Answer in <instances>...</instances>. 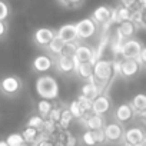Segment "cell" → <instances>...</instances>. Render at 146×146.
<instances>
[{
    "mask_svg": "<svg viewBox=\"0 0 146 146\" xmlns=\"http://www.w3.org/2000/svg\"><path fill=\"white\" fill-rule=\"evenodd\" d=\"M35 89H36V93L39 95L40 99H44V100H49V102L59 99V83L50 75L39 76L36 79Z\"/></svg>",
    "mask_w": 146,
    "mask_h": 146,
    "instance_id": "1",
    "label": "cell"
},
{
    "mask_svg": "<svg viewBox=\"0 0 146 146\" xmlns=\"http://www.w3.org/2000/svg\"><path fill=\"white\" fill-rule=\"evenodd\" d=\"M22 88H23V82L19 76L7 75L0 79V93H3L5 96L15 98L16 95L20 93Z\"/></svg>",
    "mask_w": 146,
    "mask_h": 146,
    "instance_id": "2",
    "label": "cell"
},
{
    "mask_svg": "<svg viewBox=\"0 0 146 146\" xmlns=\"http://www.w3.org/2000/svg\"><path fill=\"white\" fill-rule=\"evenodd\" d=\"M92 67H93V73H92V75L96 79H99V80H102L105 83H109V80L113 78L112 60H109V59H98L92 64Z\"/></svg>",
    "mask_w": 146,
    "mask_h": 146,
    "instance_id": "3",
    "label": "cell"
},
{
    "mask_svg": "<svg viewBox=\"0 0 146 146\" xmlns=\"http://www.w3.org/2000/svg\"><path fill=\"white\" fill-rule=\"evenodd\" d=\"M75 27H76V33H78V40L92 39L98 33V29H99V26L90 17H85V19L79 20L78 23H75Z\"/></svg>",
    "mask_w": 146,
    "mask_h": 146,
    "instance_id": "4",
    "label": "cell"
},
{
    "mask_svg": "<svg viewBox=\"0 0 146 146\" xmlns=\"http://www.w3.org/2000/svg\"><path fill=\"white\" fill-rule=\"evenodd\" d=\"M142 47H143V44H142L140 40L133 39V37L132 39H126V40H123V43L120 46L119 56H122L120 59H136L137 54L140 53Z\"/></svg>",
    "mask_w": 146,
    "mask_h": 146,
    "instance_id": "5",
    "label": "cell"
},
{
    "mask_svg": "<svg viewBox=\"0 0 146 146\" xmlns=\"http://www.w3.org/2000/svg\"><path fill=\"white\" fill-rule=\"evenodd\" d=\"M112 7H109V6H99V7H96L95 10H93V13H92V16H90V19L98 25V26H103L105 27V32L109 29V26L110 25H113L112 23Z\"/></svg>",
    "mask_w": 146,
    "mask_h": 146,
    "instance_id": "6",
    "label": "cell"
},
{
    "mask_svg": "<svg viewBox=\"0 0 146 146\" xmlns=\"http://www.w3.org/2000/svg\"><path fill=\"white\" fill-rule=\"evenodd\" d=\"M146 133L143 127L140 126H132L126 130H123V146H136L142 142H145Z\"/></svg>",
    "mask_w": 146,
    "mask_h": 146,
    "instance_id": "7",
    "label": "cell"
},
{
    "mask_svg": "<svg viewBox=\"0 0 146 146\" xmlns=\"http://www.w3.org/2000/svg\"><path fill=\"white\" fill-rule=\"evenodd\" d=\"M73 59H75L76 62H79V63H90V64H93L98 60L96 50L92 46H88V44H78Z\"/></svg>",
    "mask_w": 146,
    "mask_h": 146,
    "instance_id": "8",
    "label": "cell"
},
{
    "mask_svg": "<svg viewBox=\"0 0 146 146\" xmlns=\"http://www.w3.org/2000/svg\"><path fill=\"white\" fill-rule=\"evenodd\" d=\"M140 70H142V67L136 62V59H122L119 76H122L125 79H132L139 75Z\"/></svg>",
    "mask_w": 146,
    "mask_h": 146,
    "instance_id": "9",
    "label": "cell"
},
{
    "mask_svg": "<svg viewBox=\"0 0 146 146\" xmlns=\"http://www.w3.org/2000/svg\"><path fill=\"white\" fill-rule=\"evenodd\" d=\"M103 135H105V140L106 142H109V143H117L123 137V127L117 122L108 123L103 127Z\"/></svg>",
    "mask_w": 146,
    "mask_h": 146,
    "instance_id": "10",
    "label": "cell"
},
{
    "mask_svg": "<svg viewBox=\"0 0 146 146\" xmlns=\"http://www.w3.org/2000/svg\"><path fill=\"white\" fill-rule=\"evenodd\" d=\"M112 102L106 95H99L92 100V106H90V113L92 115H98V116H103L105 113H108L110 110Z\"/></svg>",
    "mask_w": 146,
    "mask_h": 146,
    "instance_id": "11",
    "label": "cell"
},
{
    "mask_svg": "<svg viewBox=\"0 0 146 146\" xmlns=\"http://www.w3.org/2000/svg\"><path fill=\"white\" fill-rule=\"evenodd\" d=\"M56 36L63 42V43H75L78 40V33H76V27L73 23H66L62 25L57 30H56Z\"/></svg>",
    "mask_w": 146,
    "mask_h": 146,
    "instance_id": "12",
    "label": "cell"
},
{
    "mask_svg": "<svg viewBox=\"0 0 146 146\" xmlns=\"http://www.w3.org/2000/svg\"><path fill=\"white\" fill-rule=\"evenodd\" d=\"M53 64H54V60L49 54H37L32 62L33 70L37 72V73H42V75L46 73V72H49L53 67Z\"/></svg>",
    "mask_w": 146,
    "mask_h": 146,
    "instance_id": "13",
    "label": "cell"
},
{
    "mask_svg": "<svg viewBox=\"0 0 146 146\" xmlns=\"http://www.w3.org/2000/svg\"><path fill=\"white\" fill-rule=\"evenodd\" d=\"M56 36V32L50 27H39L35 33H33V42L37 44V46H42V47H46L50 40Z\"/></svg>",
    "mask_w": 146,
    "mask_h": 146,
    "instance_id": "14",
    "label": "cell"
},
{
    "mask_svg": "<svg viewBox=\"0 0 146 146\" xmlns=\"http://www.w3.org/2000/svg\"><path fill=\"white\" fill-rule=\"evenodd\" d=\"M133 117H135V112H133V109L130 108L129 103H122L115 109V119L119 125L129 123Z\"/></svg>",
    "mask_w": 146,
    "mask_h": 146,
    "instance_id": "15",
    "label": "cell"
},
{
    "mask_svg": "<svg viewBox=\"0 0 146 146\" xmlns=\"http://www.w3.org/2000/svg\"><path fill=\"white\" fill-rule=\"evenodd\" d=\"M79 120L83 123L86 130H99V129H103L106 125L103 116H98V115H92V113H86Z\"/></svg>",
    "mask_w": 146,
    "mask_h": 146,
    "instance_id": "16",
    "label": "cell"
},
{
    "mask_svg": "<svg viewBox=\"0 0 146 146\" xmlns=\"http://www.w3.org/2000/svg\"><path fill=\"white\" fill-rule=\"evenodd\" d=\"M56 69L60 73H75V60L73 57H66V56H57L56 59Z\"/></svg>",
    "mask_w": 146,
    "mask_h": 146,
    "instance_id": "17",
    "label": "cell"
},
{
    "mask_svg": "<svg viewBox=\"0 0 146 146\" xmlns=\"http://www.w3.org/2000/svg\"><path fill=\"white\" fill-rule=\"evenodd\" d=\"M130 15H132V10L130 9H126L123 6H117L112 10V23H122V22H127L130 20Z\"/></svg>",
    "mask_w": 146,
    "mask_h": 146,
    "instance_id": "18",
    "label": "cell"
},
{
    "mask_svg": "<svg viewBox=\"0 0 146 146\" xmlns=\"http://www.w3.org/2000/svg\"><path fill=\"white\" fill-rule=\"evenodd\" d=\"M135 32H136V27L133 26L132 22L127 20V22H122V23H119L117 27H116V32H115V33H117L123 40H126V39H132L133 35H135Z\"/></svg>",
    "mask_w": 146,
    "mask_h": 146,
    "instance_id": "19",
    "label": "cell"
},
{
    "mask_svg": "<svg viewBox=\"0 0 146 146\" xmlns=\"http://www.w3.org/2000/svg\"><path fill=\"white\" fill-rule=\"evenodd\" d=\"M130 108L133 109L135 113L139 112H145L146 110V96L143 93H137L136 96H133V99L130 100Z\"/></svg>",
    "mask_w": 146,
    "mask_h": 146,
    "instance_id": "20",
    "label": "cell"
},
{
    "mask_svg": "<svg viewBox=\"0 0 146 146\" xmlns=\"http://www.w3.org/2000/svg\"><path fill=\"white\" fill-rule=\"evenodd\" d=\"M20 135H22V137H23V140H25V142L37 143L39 136H40V132H39V130H36V129H33V127H27V126H26V127L20 132Z\"/></svg>",
    "mask_w": 146,
    "mask_h": 146,
    "instance_id": "21",
    "label": "cell"
},
{
    "mask_svg": "<svg viewBox=\"0 0 146 146\" xmlns=\"http://www.w3.org/2000/svg\"><path fill=\"white\" fill-rule=\"evenodd\" d=\"M53 106H54V105H53L52 102L44 100V99H40V100L37 102V106H36L39 116H40V117H43V119H46V117H47V115L50 113V110L53 109Z\"/></svg>",
    "mask_w": 146,
    "mask_h": 146,
    "instance_id": "22",
    "label": "cell"
},
{
    "mask_svg": "<svg viewBox=\"0 0 146 146\" xmlns=\"http://www.w3.org/2000/svg\"><path fill=\"white\" fill-rule=\"evenodd\" d=\"M72 120H73V117H72L70 112L67 109H62V113H60V117H59V122H57L56 126H59L62 130H67Z\"/></svg>",
    "mask_w": 146,
    "mask_h": 146,
    "instance_id": "23",
    "label": "cell"
},
{
    "mask_svg": "<svg viewBox=\"0 0 146 146\" xmlns=\"http://www.w3.org/2000/svg\"><path fill=\"white\" fill-rule=\"evenodd\" d=\"M93 73V67L90 63H79L78 69H76V75L82 79H89Z\"/></svg>",
    "mask_w": 146,
    "mask_h": 146,
    "instance_id": "24",
    "label": "cell"
},
{
    "mask_svg": "<svg viewBox=\"0 0 146 146\" xmlns=\"http://www.w3.org/2000/svg\"><path fill=\"white\" fill-rule=\"evenodd\" d=\"M129 22H132L136 29H143V27H145L143 12H142V10H137V9L132 10V15H130V20H129Z\"/></svg>",
    "mask_w": 146,
    "mask_h": 146,
    "instance_id": "25",
    "label": "cell"
},
{
    "mask_svg": "<svg viewBox=\"0 0 146 146\" xmlns=\"http://www.w3.org/2000/svg\"><path fill=\"white\" fill-rule=\"evenodd\" d=\"M63 46H64V43L57 37V36H54L52 40H50V43L46 46L47 47V50L52 53V54H56V56H59L60 54V52H62V49H63Z\"/></svg>",
    "mask_w": 146,
    "mask_h": 146,
    "instance_id": "26",
    "label": "cell"
},
{
    "mask_svg": "<svg viewBox=\"0 0 146 146\" xmlns=\"http://www.w3.org/2000/svg\"><path fill=\"white\" fill-rule=\"evenodd\" d=\"M82 92H80V95L82 96H85L86 99H89V100H93L96 96H99V95H102V93H99L98 90H96V88L95 86H92L89 82L88 83H85L83 86H82V89H80Z\"/></svg>",
    "mask_w": 146,
    "mask_h": 146,
    "instance_id": "27",
    "label": "cell"
},
{
    "mask_svg": "<svg viewBox=\"0 0 146 146\" xmlns=\"http://www.w3.org/2000/svg\"><path fill=\"white\" fill-rule=\"evenodd\" d=\"M5 142L7 143V146H22L25 140H23V137H22V135L19 132H15V133H10L6 137Z\"/></svg>",
    "mask_w": 146,
    "mask_h": 146,
    "instance_id": "28",
    "label": "cell"
},
{
    "mask_svg": "<svg viewBox=\"0 0 146 146\" xmlns=\"http://www.w3.org/2000/svg\"><path fill=\"white\" fill-rule=\"evenodd\" d=\"M67 110L70 112V115H72V117H73V119H82V117L85 116V113L80 110V108H79V105H78L76 99L70 102V105H69Z\"/></svg>",
    "mask_w": 146,
    "mask_h": 146,
    "instance_id": "29",
    "label": "cell"
},
{
    "mask_svg": "<svg viewBox=\"0 0 146 146\" xmlns=\"http://www.w3.org/2000/svg\"><path fill=\"white\" fill-rule=\"evenodd\" d=\"M43 117H40L39 115H33V116H30L29 117V120H27V123H26V126L27 127H33V129H36V130H42V126H43Z\"/></svg>",
    "mask_w": 146,
    "mask_h": 146,
    "instance_id": "30",
    "label": "cell"
},
{
    "mask_svg": "<svg viewBox=\"0 0 146 146\" xmlns=\"http://www.w3.org/2000/svg\"><path fill=\"white\" fill-rule=\"evenodd\" d=\"M56 123H53L52 120H49V119H44L43 120V126H42V133L43 135H46V136H50L52 137V135L56 132Z\"/></svg>",
    "mask_w": 146,
    "mask_h": 146,
    "instance_id": "31",
    "label": "cell"
},
{
    "mask_svg": "<svg viewBox=\"0 0 146 146\" xmlns=\"http://www.w3.org/2000/svg\"><path fill=\"white\" fill-rule=\"evenodd\" d=\"M76 102H78V105H79V108H80V110L86 115V113H90V106H92V100H89V99H86L85 96H82V95H79L78 96V99H76Z\"/></svg>",
    "mask_w": 146,
    "mask_h": 146,
    "instance_id": "32",
    "label": "cell"
},
{
    "mask_svg": "<svg viewBox=\"0 0 146 146\" xmlns=\"http://www.w3.org/2000/svg\"><path fill=\"white\" fill-rule=\"evenodd\" d=\"M76 47H78V43H64L62 52L59 56H66V57H73L75 56V52H76Z\"/></svg>",
    "mask_w": 146,
    "mask_h": 146,
    "instance_id": "33",
    "label": "cell"
},
{
    "mask_svg": "<svg viewBox=\"0 0 146 146\" xmlns=\"http://www.w3.org/2000/svg\"><path fill=\"white\" fill-rule=\"evenodd\" d=\"M82 142L85 146H98L92 130H85V133L82 135Z\"/></svg>",
    "mask_w": 146,
    "mask_h": 146,
    "instance_id": "34",
    "label": "cell"
},
{
    "mask_svg": "<svg viewBox=\"0 0 146 146\" xmlns=\"http://www.w3.org/2000/svg\"><path fill=\"white\" fill-rule=\"evenodd\" d=\"M10 16V7L5 0H0V22H6Z\"/></svg>",
    "mask_w": 146,
    "mask_h": 146,
    "instance_id": "35",
    "label": "cell"
},
{
    "mask_svg": "<svg viewBox=\"0 0 146 146\" xmlns=\"http://www.w3.org/2000/svg\"><path fill=\"white\" fill-rule=\"evenodd\" d=\"M62 109H63V108L53 106V109L50 110V113L47 115V117H46V119H49V120H52L53 123H56V125H57V122H59V117H60V113H62Z\"/></svg>",
    "mask_w": 146,
    "mask_h": 146,
    "instance_id": "36",
    "label": "cell"
},
{
    "mask_svg": "<svg viewBox=\"0 0 146 146\" xmlns=\"http://www.w3.org/2000/svg\"><path fill=\"white\" fill-rule=\"evenodd\" d=\"M37 146H54V140L50 136H46L40 132L39 140H37Z\"/></svg>",
    "mask_w": 146,
    "mask_h": 146,
    "instance_id": "37",
    "label": "cell"
},
{
    "mask_svg": "<svg viewBox=\"0 0 146 146\" xmlns=\"http://www.w3.org/2000/svg\"><path fill=\"white\" fill-rule=\"evenodd\" d=\"M59 2L66 6V7H70V9H75V7H79L82 6V3L85 2V0H59Z\"/></svg>",
    "mask_w": 146,
    "mask_h": 146,
    "instance_id": "38",
    "label": "cell"
},
{
    "mask_svg": "<svg viewBox=\"0 0 146 146\" xmlns=\"http://www.w3.org/2000/svg\"><path fill=\"white\" fill-rule=\"evenodd\" d=\"M93 132V136H95V140L99 145H103L106 140H105V135H103V129H99V130H92Z\"/></svg>",
    "mask_w": 146,
    "mask_h": 146,
    "instance_id": "39",
    "label": "cell"
},
{
    "mask_svg": "<svg viewBox=\"0 0 146 146\" xmlns=\"http://www.w3.org/2000/svg\"><path fill=\"white\" fill-rule=\"evenodd\" d=\"M120 6L130 9V10H135L137 6V0H120Z\"/></svg>",
    "mask_w": 146,
    "mask_h": 146,
    "instance_id": "40",
    "label": "cell"
},
{
    "mask_svg": "<svg viewBox=\"0 0 146 146\" xmlns=\"http://www.w3.org/2000/svg\"><path fill=\"white\" fill-rule=\"evenodd\" d=\"M136 62L140 64V67H143V66H145V63H146V49H145V47H142L140 53H139V54H137V57H136Z\"/></svg>",
    "mask_w": 146,
    "mask_h": 146,
    "instance_id": "41",
    "label": "cell"
},
{
    "mask_svg": "<svg viewBox=\"0 0 146 146\" xmlns=\"http://www.w3.org/2000/svg\"><path fill=\"white\" fill-rule=\"evenodd\" d=\"M7 30H9V27H7V23H6V22H0V39L6 37V35H7Z\"/></svg>",
    "mask_w": 146,
    "mask_h": 146,
    "instance_id": "42",
    "label": "cell"
},
{
    "mask_svg": "<svg viewBox=\"0 0 146 146\" xmlns=\"http://www.w3.org/2000/svg\"><path fill=\"white\" fill-rule=\"evenodd\" d=\"M22 146H37V143H30V142H23Z\"/></svg>",
    "mask_w": 146,
    "mask_h": 146,
    "instance_id": "43",
    "label": "cell"
},
{
    "mask_svg": "<svg viewBox=\"0 0 146 146\" xmlns=\"http://www.w3.org/2000/svg\"><path fill=\"white\" fill-rule=\"evenodd\" d=\"M0 146H7V143L5 140H0Z\"/></svg>",
    "mask_w": 146,
    "mask_h": 146,
    "instance_id": "44",
    "label": "cell"
}]
</instances>
